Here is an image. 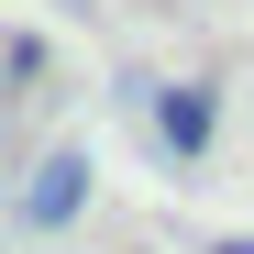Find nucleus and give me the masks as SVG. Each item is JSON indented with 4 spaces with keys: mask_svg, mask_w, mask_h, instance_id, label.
Here are the masks:
<instances>
[{
    "mask_svg": "<svg viewBox=\"0 0 254 254\" xmlns=\"http://www.w3.org/2000/svg\"><path fill=\"white\" fill-rule=\"evenodd\" d=\"M210 133H221V100H210L199 77H177V89H155V144L177 155V166H199V155H210Z\"/></svg>",
    "mask_w": 254,
    "mask_h": 254,
    "instance_id": "nucleus-1",
    "label": "nucleus"
},
{
    "mask_svg": "<svg viewBox=\"0 0 254 254\" xmlns=\"http://www.w3.org/2000/svg\"><path fill=\"white\" fill-rule=\"evenodd\" d=\"M77 210H89V155H45L33 188H22V221H33V232H66Z\"/></svg>",
    "mask_w": 254,
    "mask_h": 254,
    "instance_id": "nucleus-2",
    "label": "nucleus"
},
{
    "mask_svg": "<svg viewBox=\"0 0 254 254\" xmlns=\"http://www.w3.org/2000/svg\"><path fill=\"white\" fill-rule=\"evenodd\" d=\"M221 254H254V232H232V243H221Z\"/></svg>",
    "mask_w": 254,
    "mask_h": 254,
    "instance_id": "nucleus-3",
    "label": "nucleus"
}]
</instances>
